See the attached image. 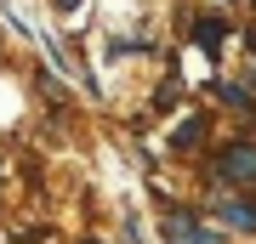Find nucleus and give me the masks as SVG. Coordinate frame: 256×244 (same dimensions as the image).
I'll list each match as a JSON object with an SVG mask.
<instances>
[{
    "label": "nucleus",
    "mask_w": 256,
    "mask_h": 244,
    "mask_svg": "<svg viewBox=\"0 0 256 244\" xmlns=\"http://www.w3.org/2000/svg\"><path fill=\"white\" fill-rule=\"evenodd\" d=\"M216 171L222 176H239V182H256V148H245V142L228 148V154L216 159Z\"/></svg>",
    "instance_id": "f257e3e1"
},
{
    "label": "nucleus",
    "mask_w": 256,
    "mask_h": 244,
    "mask_svg": "<svg viewBox=\"0 0 256 244\" xmlns=\"http://www.w3.org/2000/svg\"><path fill=\"white\" fill-rule=\"evenodd\" d=\"M171 244H222V233L194 227V222H171Z\"/></svg>",
    "instance_id": "f03ea898"
},
{
    "label": "nucleus",
    "mask_w": 256,
    "mask_h": 244,
    "mask_svg": "<svg viewBox=\"0 0 256 244\" xmlns=\"http://www.w3.org/2000/svg\"><path fill=\"white\" fill-rule=\"evenodd\" d=\"M222 222L239 227V233H256V210H250V205H234V199H228V205H222Z\"/></svg>",
    "instance_id": "7ed1b4c3"
},
{
    "label": "nucleus",
    "mask_w": 256,
    "mask_h": 244,
    "mask_svg": "<svg viewBox=\"0 0 256 244\" xmlns=\"http://www.w3.org/2000/svg\"><path fill=\"white\" fill-rule=\"evenodd\" d=\"M200 136H205V119L194 114V119H182V125H176V136H171V142H176V148H194Z\"/></svg>",
    "instance_id": "20e7f679"
},
{
    "label": "nucleus",
    "mask_w": 256,
    "mask_h": 244,
    "mask_svg": "<svg viewBox=\"0 0 256 244\" xmlns=\"http://www.w3.org/2000/svg\"><path fill=\"white\" fill-rule=\"evenodd\" d=\"M194 34H200V45H222V34H228V28H222L216 17H205L200 28H194Z\"/></svg>",
    "instance_id": "39448f33"
},
{
    "label": "nucleus",
    "mask_w": 256,
    "mask_h": 244,
    "mask_svg": "<svg viewBox=\"0 0 256 244\" xmlns=\"http://www.w3.org/2000/svg\"><path fill=\"white\" fill-rule=\"evenodd\" d=\"M216 97H222V102H228V108H239V114H250V97H245V91H239V85H222V91H216Z\"/></svg>",
    "instance_id": "423d86ee"
}]
</instances>
